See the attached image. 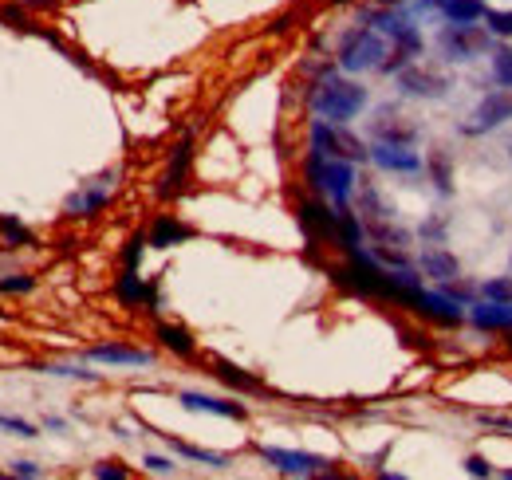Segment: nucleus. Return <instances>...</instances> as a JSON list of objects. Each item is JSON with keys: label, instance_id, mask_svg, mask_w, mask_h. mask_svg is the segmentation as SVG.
<instances>
[{"label": "nucleus", "instance_id": "f257e3e1", "mask_svg": "<svg viewBox=\"0 0 512 480\" xmlns=\"http://www.w3.org/2000/svg\"><path fill=\"white\" fill-rule=\"evenodd\" d=\"M367 103H371L367 87H359L355 79H347V75H339V71H327L323 79L312 83V91H308V107H312V115H316V119H327V122L359 119V115L367 111Z\"/></svg>", "mask_w": 512, "mask_h": 480}, {"label": "nucleus", "instance_id": "f03ea898", "mask_svg": "<svg viewBox=\"0 0 512 480\" xmlns=\"http://www.w3.org/2000/svg\"><path fill=\"white\" fill-rule=\"evenodd\" d=\"M304 178L320 193L323 201H331L335 209H347L355 197V162L343 158H327L320 150L304 154Z\"/></svg>", "mask_w": 512, "mask_h": 480}, {"label": "nucleus", "instance_id": "7ed1b4c3", "mask_svg": "<svg viewBox=\"0 0 512 480\" xmlns=\"http://www.w3.org/2000/svg\"><path fill=\"white\" fill-rule=\"evenodd\" d=\"M386 56H390V44L379 28H355L343 44H339V71L347 75H363V71H383Z\"/></svg>", "mask_w": 512, "mask_h": 480}, {"label": "nucleus", "instance_id": "20e7f679", "mask_svg": "<svg viewBox=\"0 0 512 480\" xmlns=\"http://www.w3.org/2000/svg\"><path fill=\"white\" fill-rule=\"evenodd\" d=\"M308 150H320L327 158H343V162H367L371 158V146L363 138H355L347 130V122L327 119H312V126H308Z\"/></svg>", "mask_w": 512, "mask_h": 480}, {"label": "nucleus", "instance_id": "39448f33", "mask_svg": "<svg viewBox=\"0 0 512 480\" xmlns=\"http://www.w3.org/2000/svg\"><path fill=\"white\" fill-rule=\"evenodd\" d=\"M446 60L453 63H473L485 48H489V28H477V24H446L442 36H438Z\"/></svg>", "mask_w": 512, "mask_h": 480}, {"label": "nucleus", "instance_id": "423d86ee", "mask_svg": "<svg viewBox=\"0 0 512 480\" xmlns=\"http://www.w3.org/2000/svg\"><path fill=\"white\" fill-rule=\"evenodd\" d=\"M264 465H272L284 477H323L331 473V461H323L316 453H296V449H276V445H260L256 449Z\"/></svg>", "mask_w": 512, "mask_h": 480}, {"label": "nucleus", "instance_id": "0eeeda50", "mask_svg": "<svg viewBox=\"0 0 512 480\" xmlns=\"http://www.w3.org/2000/svg\"><path fill=\"white\" fill-rule=\"evenodd\" d=\"M296 217H300V229H304L312 248L335 244V237H339V209L331 201H304Z\"/></svg>", "mask_w": 512, "mask_h": 480}, {"label": "nucleus", "instance_id": "6e6552de", "mask_svg": "<svg viewBox=\"0 0 512 480\" xmlns=\"http://www.w3.org/2000/svg\"><path fill=\"white\" fill-rule=\"evenodd\" d=\"M473 119H477V122L461 126V134H469V138H477V134H489V130H497V126L512 122V91H505V87L489 91V95L481 99V107L473 111Z\"/></svg>", "mask_w": 512, "mask_h": 480}, {"label": "nucleus", "instance_id": "1a4fd4ad", "mask_svg": "<svg viewBox=\"0 0 512 480\" xmlns=\"http://www.w3.org/2000/svg\"><path fill=\"white\" fill-rule=\"evenodd\" d=\"M414 315L426 319V323H434V327H457L461 319H469V307H461V303L453 300L449 292H442V288H434V292L426 288Z\"/></svg>", "mask_w": 512, "mask_h": 480}, {"label": "nucleus", "instance_id": "9d476101", "mask_svg": "<svg viewBox=\"0 0 512 480\" xmlns=\"http://www.w3.org/2000/svg\"><path fill=\"white\" fill-rule=\"evenodd\" d=\"M371 162L386 170V174H418L426 162H422V154L414 150V146H402V142H375L371 146Z\"/></svg>", "mask_w": 512, "mask_h": 480}, {"label": "nucleus", "instance_id": "9b49d317", "mask_svg": "<svg viewBox=\"0 0 512 480\" xmlns=\"http://www.w3.org/2000/svg\"><path fill=\"white\" fill-rule=\"evenodd\" d=\"M111 193H115V174H103V178H95L91 185H83L79 193H71L64 213L67 217H95L99 209H107Z\"/></svg>", "mask_w": 512, "mask_h": 480}, {"label": "nucleus", "instance_id": "f8f14e48", "mask_svg": "<svg viewBox=\"0 0 512 480\" xmlns=\"http://www.w3.org/2000/svg\"><path fill=\"white\" fill-rule=\"evenodd\" d=\"M398 87H402L406 95H414V99H446L449 95L446 75L426 71V67H414V63H406V67L398 71Z\"/></svg>", "mask_w": 512, "mask_h": 480}, {"label": "nucleus", "instance_id": "ddd939ff", "mask_svg": "<svg viewBox=\"0 0 512 480\" xmlns=\"http://www.w3.org/2000/svg\"><path fill=\"white\" fill-rule=\"evenodd\" d=\"M115 300L123 307H142V311H158V288L150 280L138 276V268H123V276L115 280Z\"/></svg>", "mask_w": 512, "mask_h": 480}, {"label": "nucleus", "instance_id": "4468645a", "mask_svg": "<svg viewBox=\"0 0 512 480\" xmlns=\"http://www.w3.org/2000/svg\"><path fill=\"white\" fill-rule=\"evenodd\" d=\"M190 170H193V142L190 138H182V142L174 146V154H170L166 170H162L158 197H178V193L186 189V181H190Z\"/></svg>", "mask_w": 512, "mask_h": 480}, {"label": "nucleus", "instance_id": "2eb2a0df", "mask_svg": "<svg viewBox=\"0 0 512 480\" xmlns=\"http://www.w3.org/2000/svg\"><path fill=\"white\" fill-rule=\"evenodd\" d=\"M418 272L430 276L434 284H449V280H461V260L442 248V244H430L422 256H418Z\"/></svg>", "mask_w": 512, "mask_h": 480}, {"label": "nucleus", "instance_id": "dca6fc26", "mask_svg": "<svg viewBox=\"0 0 512 480\" xmlns=\"http://www.w3.org/2000/svg\"><path fill=\"white\" fill-rule=\"evenodd\" d=\"M178 402L190 410V414H213V418H233V421H245L249 410L241 402H225V398H213V394H197V390H186L178 394Z\"/></svg>", "mask_w": 512, "mask_h": 480}, {"label": "nucleus", "instance_id": "f3484780", "mask_svg": "<svg viewBox=\"0 0 512 480\" xmlns=\"http://www.w3.org/2000/svg\"><path fill=\"white\" fill-rule=\"evenodd\" d=\"M371 130H375V142H402V146H414V138H418V126L410 119H402L394 107H383Z\"/></svg>", "mask_w": 512, "mask_h": 480}, {"label": "nucleus", "instance_id": "a211bd4d", "mask_svg": "<svg viewBox=\"0 0 512 480\" xmlns=\"http://www.w3.org/2000/svg\"><path fill=\"white\" fill-rule=\"evenodd\" d=\"M91 362H107V366H150L154 355L150 351H138V347H123V343H99L87 351Z\"/></svg>", "mask_w": 512, "mask_h": 480}, {"label": "nucleus", "instance_id": "6ab92c4d", "mask_svg": "<svg viewBox=\"0 0 512 480\" xmlns=\"http://www.w3.org/2000/svg\"><path fill=\"white\" fill-rule=\"evenodd\" d=\"M154 339H158V347H166V351L178 355V359H190L193 351H197L193 335L182 323H158V327H154Z\"/></svg>", "mask_w": 512, "mask_h": 480}, {"label": "nucleus", "instance_id": "aec40b11", "mask_svg": "<svg viewBox=\"0 0 512 480\" xmlns=\"http://www.w3.org/2000/svg\"><path fill=\"white\" fill-rule=\"evenodd\" d=\"M190 237H193V229L182 225L178 217H158V221L150 225V233H146L150 248H174V244H186Z\"/></svg>", "mask_w": 512, "mask_h": 480}, {"label": "nucleus", "instance_id": "412c9836", "mask_svg": "<svg viewBox=\"0 0 512 480\" xmlns=\"http://www.w3.org/2000/svg\"><path fill=\"white\" fill-rule=\"evenodd\" d=\"M213 374H217L229 390H237V394H260V390H264V386H260V378L245 374L241 366H233V362H225V359H213Z\"/></svg>", "mask_w": 512, "mask_h": 480}, {"label": "nucleus", "instance_id": "4be33fe9", "mask_svg": "<svg viewBox=\"0 0 512 480\" xmlns=\"http://www.w3.org/2000/svg\"><path fill=\"white\" fill-rule=\"evenodd\" d=\"M442 16H446L449 24H477V20H485V0H442V8H438Z\"/></svg>", "mask_w": 512, "mask_h": 480}, {"label": "nucleus", "instance_id": "5701e85b", "mask_svg": "<svg viewBox=\"0 0 512 480\" xmlns=\"http://www.w3.org/2000/svg\"><path fill=\"white\" fill-rule=\"evenodd\" d=\"M426 170H430V181L438 185V193H442V197H449V193H453V158H449L442 146H434V150H430Z\"/></svg>", "mask_w": 512, "mask_h": 480}, {"label": "nucleus", "instance_id": "b1692460", "mask_svg": "<svg viewBox=\"0 0 512 480\" xmlns=\"http://www.w3.org/2000/svg\"><path fill=\"white\" fill-rule=\"evenodd\" d=\"M162 437L170 441V449H174L178 457H186V461H201V465H209V469H225V457L205 453V449H197V445H186V441H178V437H170V433H162Z\"/></svg>", "mask_w": 512, "mask_h": 480}, {"label": "nucleus", "instance_id": "393cba45", "mask_svg": "<svg viewBox=\"0 0 512 480\" xmlns=\"http://www.w3.org/2000/svg\"><path fill=\"white\" fill-rule=\"evenodd\" d=\"M489 63H493V83L497 87H512V48L509 44H497L493 52H489Z\"/></svg>", "mask_w": 512, "mask_h": 480}, {"label": "nucleus", "instance_id": "a878e982", "mask_svg": "<svg viewBox=\"0 0 512 480\" xmlns=\"http://www.w3.org/2000/svg\"><path fill=\"white\" fill-rule=\"evenodd\" d=\"M0 237L8 240V244H16V248H28V244H36V233H32L24 221L8 217V213H0Z\"/></svg>", "mask_w": 512, "mask_h": 480}, {"label": "nucleus", "instance_id": "bb28decb", "mask_svg": "<svg viewBox=\"0 0 512 480\" xmlns=\"http://www.w3.org/2000/svg\"><path fill=\"white\" fill-rule=\"evenodd\" d=\"M485 28H489V36L509 40L512 36V12H505V8H489V12H485Z\"/></svg>", "mask_w": 512, "mask_h": 480}, {"label": "nucleus", "instance_id": "cd10ccee", "mask_svg": "<svg viewBox=\"0 0 512 480\" xmlns=\"http://www.w3.org/2000/svg\"><path fill=\"white\" fill-rule=\"evenodd\" d=\"M446 217H442V213H434V217H426V221H422V225H418V237L422 240H430V244H442V240H446Z\"/></svg>", "mask_w": 512, "mask_h": 480}, {"label": "nucleus", "instance_id": "c85d7f7f", "mask_svg": "<svg viewBox=\"0 0 512 480\" xmlns=\"http://www.w3.org/2000/svg\"><path fill=\"white\" fill-rule=\"evenodd\" d=\"M32 288H36V280H32V276H24V272H16V276H4V280H0V292H4V296H28Z\"/></svg>", "mask_w": 512, "mask_h": 480}, {"label": "nucleus", "instance_id": "c756f323", "mask_svg": "<svg viewBox=\"0 0 512 480\" xmlns=\"http://www.w3.org/2000/svg\"><path fill=\"white\" fill-rule=\"evenodd\" d=\"M481 296H485V300H512V276L485 280V284H481Z\"/></svg>", "mask_w": 512, "mask_h": 480}, {"label": "nucleus", "instance_id": "7c9ffc66", "mask_svg": "<svg viewBox=\"0 0 512 480\" xmlns=\"http://www.w3.org/2000/svg\"><path fill=\"white\" fill-rule=\"evenodd\" d=\"M146 233H134V237L127 240V248H123V268H138L142 264V252H146Z\"/></svg>", "mask_w": 512, "mask_h": 480}, {"label": "nucleus", "instance_id": "2f4dec72", "mask_svg": "<svg viewBox=\"0 0 512 480\" xmlns=\"http://www.w3.org/2000/svg\"><path fill=\"white\" fill-rule=\"evenodd\" d=\"M142 465H146V473H154V477H174V473H178V465H174L170 457H154V453H146Z\"/></svg>", "mask_w": 512, "mask_h": 480}, {"label": "nucleus", "instance_id": "473e14b6", "mask_svg": "<svg viewBox=\"0 0 512 480\" xmlns=\"http://www.w3.org/2000/svg\"><path fill=\"white\" fill-rule=\"evenodd\" d=\"M0 429H8L12 437H36V425L24 418H12V414H0Z\"/></svg>", "mask_w": 512, "mask_h": 480}, {"label": "nucleus", "instance_id": "72a5a7b5", "mask_svg": "<svg viewBox=\"0 0 512 480\" xmlns=\"http://www.w3.org/2000/svg\"><path fill=\"white\" fill-rule=\"evenodd\" d=\"M48 374H60V378H79V382H95L99 374L95 370H83V366H40Z\"/></svg>", "mask_w": 512, "mask_h": 480}, {"label": "nucleus", "instance_id": "f704fd0d", "mask_svg": "<svg viewBox=\"0 0 512 480\" xmlns=\"http://www.w3.org/2000/svg\"><path fill=\"white\" fill-rule=\"evenodd\" d=\"M469 477H493V465L481 457V453H473V457H465V465H461Z\"/></svg>", "mask_w": 512, "mask_h": 480}, {"label": "nucleus", "instance_id": "c9c22d12", "mask_svg": "<svg viewBox=\"0 0 512 480\" xmlns=\"http://www.w3.org/2000/svg\"><path fill=\"white\" fill-rule=\"evenodd\" d=\"M91 473H95L99 480H127L130 477L127 469H123V465H115V461H103V465H95Z\"/></svg>", "mask_w": 512, "mask_h": 480}, {"label": "nucleus", "instance_id": "e433bc0d", "mask_svg": "<svg viewBox=\"0 0 512 480\" xmlns=\"http://www.w3.org/2000/svg\"><path fill=\"white\" fill-rule=\"evenodd\" d=\"M477 425H485V429H501V433H509L512 437V418H505V414H477Z\"/></svg>", "mask_w": 512, "mask_h": 480}, {"label": "nucleus", "instance_id": "4c0bfd02", "mask_svg": "<svg viewBox=\"0 0 512 480\" xmlns=\"http://www.w3.org/2000/svg\"><path fill=\"white\" fill-rule=\"evenodd\" d=\"M12 477H28V480H36V477H44V469L40 465H32V461H12V469H8Z\"/></svg>", "mask_w": 512, "mask_h": 480}, {"label": "nucleus", "instance_id": "58836bf2", "mask_svg": "<svg viewBox=\"0 0 512 480\" xmlns=\"http://www.w3.org/2000/svg\"><path fill=\"white\" fill-rule=\"evenodd\" d=\"M501 477H505V480H512V469H509V473H501Z\"/></svg>", "mask_w": 512, "mask_h": 480}, {"label": "nucleus", "instance_id": "ea45409f", "mask_svg": "<svg viewBox=\"0 0 512 480\" xmlns=\"http://www.w3.org/2000/svg\"><path fill=\"white\" fill-rule=\"evenodd\" d=\"M331 4H347V0H331Z\"/></svg>", "mask_w": 512, "mask_h": 480}, {"label": "nucleus", "instance_id": "a19ab883", "mask_svg": "<svg viewBox=\"0 0 512 480\" xmlns=\"http://www.w3.org/2000/svg\"><path fill=\"white\" fill-rule=\"evenodd\" d=\"M509 150H512V146H509Z\"/></svg>", "mask_w": 512, "mask_h": 480}]
</instances>
